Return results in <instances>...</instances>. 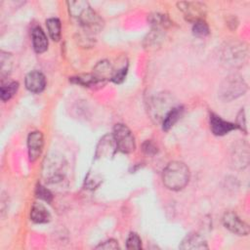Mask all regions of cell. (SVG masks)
Segmentation results:
<instances>
[{"label": "cell", "instance_id": "cell-30", "mask_svg": "<svg viewBox=\"0 0 250 250\" xmlns=\"http://www.w3.org/2000/svg\"><path fill=\"white\" fill-rule=\"evenodd\" d=\"M127 71H128V65H126V66L124 65L123 67H121V68H119V69H114V72H113L111 81L114 82V83H116V84L122 83V82L125 80Z\"/></svg>", "mask_w": 250, "mask_h": 250}, {"label": "cell", "instance_id": "cell-5", "mask_svg": "<svg viewBox=\"0 0 250 250\" xmlns=\"http://www.w3.org/2000/svg\"><path fill=\"white\" fill-rule=\"evenodd\" d=\"M112 137L114 139L117 150L123 153H131L136 148L135 138L131 130L124 124L117 123L113 127Z\"/></svg>", "mask_w": 250, "mask_h": 250}, {"label": "cell", "instance_id": "cell-17", "mask_svg": "<svg viewBox=\"0 0 250 250\" xmlns=\"http://www.w3.org/2000/svg\"><path fill=\"white\" fill-rule=\"evenodd\" d=\"M32 44L33 49L37 54L44 53L48 49V39L40 26H36L32 29Z\"/></svg>", "mask_w": 250, "mask_h": 250}, {"label": "cell", "instance_id": "cell-6", "mask_svg": "<svg viewBox=\"0 0 250 250\" xmlns=\"http://www.w3.org/2000/svg\"><path fill=\"white\" fill-rule=\"evenodd\" d=\"M175 105L172 104V97L165 93H160L149 101V113L156 122H161L166 113Z\"/></svg>", "mask_w": 250, "mask_h": 250}, {"label": "cell", "instance_id": "cell-7", "mask_svg": "<svg viewBox=\"0 0 250 250\" xmlns=\"http://www.w3.org/2000/svg\"><path fill=\"white\" fill-rule=\"evenodd\" d=\"M178 9L184 14L186 20L194 23L197 21L204 20L207 13V6L202 2L182 1L177 3Z\"/></svg>", "mask_w": 250, "mask_h": 250}, {"label": "cell", "instance_id": "cell-28", "mask_svg": "<svg viewBox=\"0 0 250 250\" xmlns=\"http://www.w3.org/2000/svg\"><path fill=\"white\" fill-rule=\"evenodd\" d=\"M126 248L133 250H139L142 248V240L136 232H131L126 240Z\"/></svg>", "mask_w": 250, "mask_h": 250}, {"label": "cell", "instance_id": "cell-32", "mask_svg": "<svg viewBox=\"0 0 250 250\" xmlns=\"http://www.w3.org/2000/svg\"><path fill=\"white\" fill-rule=\"evenodd\" d=\"M157 146H156V145L154 144V143H152L151 141H149V140H147V141H146L144 144H143V151L146 153V154H147V155H149V156H152V155H154L155 153H157Z\"/></svg>", "mask_w": 250, "mask_h": 250}, {"label": "cell", "instance_id": "cell-24", "mask_svg": "<svg viewBox=\"0 0 250 250\" xmlns=\"http://www.w3.org/2000/svg\"><path fill=\"white\" fill-rule=\"evenodd\" d=\"M19 89V83L16 81L10 82L6 85H2L0 88V97L3 102L9 101L12 97L16 95Z\"/></svg>", "mask_w": 250, "mask_h": 250}, {"label": "cell", "instance_id": "cell-18", "mask_svg": "<svg viewBox=\"0 0 250 250\" xmlns=\"http://www.w3.org/2000/svg\"><path fill=\"white\" fill-rule=\"evenodd\" d=\"M30 219L36 224H45L51 220V214L41 203H33L30 210Z\"/></svg>", "mask_w": 250, "mask_h": 250}, {"label": "cell", "instance_id": "cell-12", "mask_svg": "<svg viewBox=\"0 0 250 250\" xmlns=\"http://www.w3.org/2000/svg\"><path fill=\"white\" fill-rule=\"evenodd\" d=\"M210 129L212 133L216 136H225L229 134V132L237 129L236 125L234 123L229 122L224 120L221 116L215 114V113H210Z\"/></svg>", "mask_w": 250, "mask_h": 250}, {"label": "cell", "instance_id": "cell-9", "mask_svg": "<svg viewBox=\"0 0 250 250\" xmlns=\"http://www.w3.org/2000/svg\"><path fill=\"white\" fill-rule=\"evenodd\" d=\"M223 225L227 229L236 235L245 236L249 233L248 225L243 222L234 212L229 211L224 214Z\"/></svg>", "mask_w": 250, "mask_h": 250}, {"label": "cell", "instance_id": "cell-13", "mask_svg": "<svg viewBox=\"0 0 250 250\" xmlns=\"http://www.w3.org/2000/svg\"><path fill=\"white\" fill-rule=\"evenodd\" d=\"M25 87L32 93H41L46 87V78L44 74L38 70L28 72L24 79Z\"/></svg>", "mask_w": 250, "mask_h": 250}, {"label": "cell", "instance_id": "cell-27", "mask_svg": "<svg viewBox=\"0 0 250 250\" xmlns=\"http://www.w3.org/2000/svg\"><path fill=\"white\" fill-rule=\"evenodd\" d=\"M192 33L198 37H204L209 34V26L204 20L197 21L192 25Z\"/></svg>", "mask_w": 250, "mask_h": 250}, {"label": "cell", "instance_id": "cell-4", "mask_svg": "<svg viewBox=\"0 0 250 250\" xmlns=\"http://www.w3.org/2000/svg\"><path fill=\"white\" fill-rule=\"evenodd\" d=\"M63 167L64 164L62 163V158H60L56 154L49 155L45 159L42 171L47 183L50 185H58L62 183L64 179Z\"/></svg>", "mask_w": 250, "mask_h": 250}, {"label": "cell", "instance_id": "cell-16", "mask_svg": "<svg viewBox=\"0 0 250 250\" xmlns=\"http://www.w3.org/2000/svg\"><path fill=\"white\" fill-rule=\"evenodd\" d=\"M113 72V66L106 60L100 61L93 68V74L104 84H105L107 80H111Z\"/></svg>", "mask_w": 250, "mask_h": 250}, {"label": "cell", "instance_id": "cell-20", "mask_svg": "<svg viewBox=\"0 0 250 250\" xmlns=\"http://www.w3.org/2000/svg\"><path fill=\"white\" fill-rule=\"evenodd\" d=\"M164 38V32L161 28L152 27L151 31L146 36L144 40V47L147 50H155L160 46Z\"/></svg>", "mask_w": 250, "mask_h": 250}, {"label": "cell", "instance_id": "cell-31", "mask_svg": "<svg viewBox=\"0 0 250 250\" xmlns=\"http://www.w3.org/2000/svg\"><path fill=\"white\" fill-rule=\"evenodd\" d=\"M235 125L237 129L241 130L244 134H247V125H246V118H245V111L244 108H241L236 116Z\"/></svg>", "mask_w": 250, "mask_h": 250}, {"label": "cell", "instance_id": "cell-15", "mask_svg": "<svg viewBox=\"0 0 250 250\" xmlns=\"http://www.w3.org/2000/svg\"><path fill=\"white\" fill-rule=\"evenodd\" d=\"M115 151H117V147L112 135H105L101 139L100 143L98 144L95 155L96 158L109 157L113 156Z\"/></svg>", "mask_w": 250, "mask_h": 250}, {"label": "cell", "instance_id": "cell-14", "mask_svg": "<svg viewBox=\"0 0 250 250\" xmlns=\"http://www.w3.org/2000/svg\"><path fill=\"white\" fill-rule=\"evenodd\" d=\"M179 247L183 250H203L209 248L205 238L197 232L187 234Z\"/></svg>", "mask_w": 250, "mask_h": 250}, {"label": "cell", "instance_id": "cell-26", "mask_svg": "<svg viewBox=\"0 0 250 250\" xmlns=\"http://www.w3.org/2000/svg\"><path fill=\"white\" fill-rule=\"evenodd\" d=\"M90 5L87 1H68L67 2V7H68L69 14L71 15V17L76 18V19Z\"/></svg>", "mask_w": 250, "mask_h": 250}, {"label": "cell", "instance_id": "cell-3", "mask_svg": "<svg viewBox=\"0 0 250 250\" xmlns=\"http://www.w3.org/2000/svg\"><path fill=\"white\" fill-rule=\"evenodd\" d=\"M247 54L248 48L245 42L229 41L223 47L221 59L226 66L237 67L243 64Z\"/></svg>", "mask_w": 250, "mask_h": 250}, {"label": "cell", "instance_id": "cell-11", "mask_svg": "<svg viewBox=\"0 0 250 250\" xmlns=\"http://www.w3.org/2000/svg\"><path fill=\"white\" fill-rule=\"evenodd\" d=\"M44 146L43 134L40 131H33L27 137L28 157L31 162H34L42 153Z\"/></svg>", "mask_w": 250, "mask_h": 250}, {"label": "cell", "instance_id": "cell-22", "mask_svg": "<svg viewBox=\"0 0 250 250\" xmlns=\"http://www.w3.org/2000/svg\"><path fill=\"white\" fill-rule=\"evenodd\" d=\"M13 68V56L11 53L0 52V73L2 79L9 76Z\"/></svg>", "mask_w": 250, "mask_h": 250}, {"label": "cell", "instance_id": "cell-33", "mask_svg": "<svg viewBox=\"0 0 250 250\" xmlns=\"http://www.w3.org/2000/svg\"><path fill=\"white\" fill-rule=\"evenodd\" d=\"M96 249L114 250V249H119V245L115 239H108V240H105V241L100 243L98 246H96Z\"/></svg>", "mask_w": 250, "mask_h": 250}, {"label": "cell", "instance_id": "cell-8", "mask_svg": "<svg viewBox=\"0 0 250 250\" xmlns=\"http://www.w3.org/2000/svg\"><path fill=\"white\" fill-rule=\"evenodd\" d=\"M77 20L80 25L83 27V29L90 33L98 32L104 26V20L90 6L87 7L81 13V15L77 18Z\"/></svg>", "mask_w": 250, "mask_h": 250}, {"label": "cell", "instance_id": "cell-23", "mask_svg": "<svg viewBox=\"0 0 250 250\" xmlns=\"http://www.w3.org/2000/svg\"><path fill=\"white\" fill-rule=\"evenodd\" d=\"M46 26L50 37L54 41H59L61 39V21L57 18H50L46 21Z\"/></svg>", "mask_w": 250, "mask_h": 250}, {"label": "cell", "instance_id": "cell-2", "mask_svg": "<svg viewBox=\"0 0 250 250\" xmlns=\"http://www.w3.org/2000/svg\"><path fill=\"white\" fill-rule=\"evenodd\" d=\"M247 83L244 78L237 73H231L225 77L218 90L219 99L223 102H230L243 96L247 91Z\"/></svg>", "mask_w": 250, "mask_h": 250}, {"label": "cell", "instance_id": "cell-19", "mask_svg": "<svg viewBox=\"0 0 250 250\" xmlns=\"http://www.w3.org/2000/svg\"><path fill=\"white\" fill-rule=\"evenodd\" d=\"M184 112V107L182 105H175L173 106L164 116V118L161 121L162 124V129L164 131H168L170 130L176 123L177 121L181 118V116L183 115Z\"/></svg>", "mask_w": 250, "mask_h": 250}, {"label": "cell", "instance_id": "cell-25", "mask_svg": "<svg viewBox=\"0 0 250 250\" xmlns=\"http://www.w3.org/2000/svg\"><path fill=\"white\" fill-rule=\"evenodd\" d=\"M149 21L152 25V27L156 28H166L171 24L170 20L166 15L159 14V13H154L149 16Z\"/></svg>", "mask_w": 250, "mask_h": 250}, {"label": "cell", "instance_id": "cell-29", "mask_svg": "<svg viewBox=\"0 0 250 250\" xmlns=\"http://www.w3.org/2000/svg\"><path fill=\"white\" fill-rule=\"evenodd\" d=\"M35 194L37 196V198H40L44 201L47 202H51L53 200V194L52 192L44 186H42L41 184H38L36 186V189H35Z\"/></svg>", "mask_w": 250, "mask_h": 250}, {"label": "cell", "instance_id": "cell-1", "mask_svg": "<svg viewBox=\"0 0 250 250\" xmlns=\"http://www.w3.org/2000/svg\"><path fill=\"white\" fill-rule=\"evenodd\" d=\"M189 177V169L184 162L171 161L163 170L162 181L167 188L171 190H180L188 185Z\"/></svg>", "mask_w": 250, "mask_h": 250}, {"label": "cell", "instance_id": "cell-10", "mask_svg": "<svg viewBox=\"0 0 250 250\" xmlns=\"http://www.w3.org/2000/svg\"><path fill=\"white\" fill-rule=\"evenodd\" d=\"M231 165L236 169H244L249 162L248 145L245 142H237L231 149Z\"/></svg>", "mask_w": 250, "mask_h": 250}, {"label": "cell", "instance_id": "cell-21", "mask_svg": "<svg viewBox=\"0 0 250 250\" xmlns=\"http://www.w3.org/2000/svg\"><path fill=\"white\" fill-rule=\"evenodd\" d=\"M69 81H71L72 83H75V84H79L83 87H89V88H94L97 86L101 87V86L104 85L93 73L73 76V77L69 78Z\"/></svg>", "mask_w": 250, "mask_h": 250}]
</instances>
